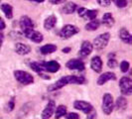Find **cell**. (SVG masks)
<instances>
[{
  "mask_svg": "<svg viewBox=\"0 0 132 119\" xmlns=\"http://www.w3.org/2000/svg\"><path fill=\"white\" fill-rule=\"evenodd\" d=\"M86 82V79L84 75H66L61 78L59 80H57L54 84L48 87L49 91H56L63 88L64 86L68 84H85Z\"/></svg>",
  "mask_w": 132,
  "mask_h": 119,
  "instance_id": "obj_1",
  "label": "cell"
},
{
  "mask_svg": "<svg viewBox=\"0 0 132 119\" xmlns=\"http://www.w3.org/2000/svg\"><path fill=\"white\" fill-rule=\"evenodd\" d=\"M14 78L16 80L23 84V86H28V84H32L34 82V76L25 71H15L14 72Z\"/></svg>",
  "mask_w": 132,
  "mask_h": 119,
  "instance_id": "obj_2",
  "label": "cell"
},
{
  "mask_svg": "<svg viewBox=\"0 0 132 119\" xmlns=\"http://www.w3.org/2000/svg\"><path fill=\"white\" fill-rule=\"evenodd\" d=\"M102 111L105 115H110L114 110V100L110 93H105L102 97Z\"/></svg>",
  "mask_w": 132,
  "mask_h": 119,
  "instance_id": "obj_3",
  "label": "cell"
},
{
  "mask_svg": "<svg viewBox=\"0 0 132 119\" xmlns=\"http://www.w3.org/2000/svg\"><path fill=\"white\" fill-rule=\"evenodd\" d=\"M79 32V29L77 26L75 25H72V24H67L63 27L60 31V37L62 39H70L72 38L73 36H75L76 34H78Z\"/></svg>",
  "mask_w": 132,
  "mask_h": 119,
  "instance_id": "obj_4",
  "label": "cell"
},
{
  "mask_svg": "<svg viewBox=\"0 0 132 119\" xmlns=\"http://www.w3.org/2000/svg\"><path fill=\"white\" fill-rule=\"evenodd\" d=\"M109 40H110V34L109 33L100 34V35H98L95 39L93 40V48H95L98 51L103 50L107 46Z\"/></svg>",
  "mask_w": 132,
  "mask_h": 119,
  "instance_id": "obj_5",
  "label": "cell"
},
{
  "mask_svg": "<svg viewBox=\"0 0 132 119\" xmlns=\"http://www.w3.org/2000/svg\"><path fill=\"white\" fill-rule=\"evenodd\" d=\"M119 88L122 95H130L132 93V80L128 76H123L119 79Z\"/></svg>",
  "mask_w": 132,
  "mask_h": 119,
  "instance_id": "obj_6",
  "label": "cell"
},
{
  "mask_svg": "<svg viewBox=\"0 0 132 119\" xmlns=\"http://www.w3.org/2000/svg\"><path fill=\"white\" fill-rule=\"evenodd\" d=\"M19 26H20V28H21V30H22L23 34L25 35V34H27L28 32H30V31L34 30L33 20L31 19L29 16L24 15V16H22V17L20 18Z\"/></svg>",
  "mask_w": 132,
  "mask_h": 119,
  "instance_id": "obj_7",
  "label": "cell"
},
{
  "mask_svg": "<svg viewBox=\"0 0 132 119\" xmlns=\"http://www.w3.org/2000/svg\"><path fill=\"white\" fill-rule=\"evenodd\" d=\"M73 107L77 110H79V111L84 112L85 114H88V113H90L93 110V105L89 102L84 101V100H76L73 102Z\"/></svg>",
  "mask_w": 132,
  "mask_h": 119,
  "instance_id": "obj_8",
  "label": "cell"
},
{
  "mask_svg": "<svg viewBox=\"0 0 132 119\" xmlns=\"http://www.w3.org/2000/svg\"><path fill=\"white\" fill-rule=\"evenodd\" d=\"M66 66L69 70L72 71H85L86 69V65L84 63V61L79 59H72L70 60L68 63L66 64Z\"/></svg>",
  "mask_w": 132,
  "mask_h": 119,
  "instance_id": "obj_9",
  "label": "cell"
},
{
  "mask_svg": "<svg viewBox=\"0 0 132 119\" xmlns=\"http://www.w3.org/2000/svg\"><path fill=\"white\" fill-rule=\"evenodd\" d=\"M42 66L44 72H48V73H57L59 72L61 69V65L57 61H50V62H42Z\"/></svg>",
  "mask_w": 132,
  "mask_h": 119,
  "instance_id": "obj_10",
  "label": "cell"
},
{
  "mask_svg": "<svg viewBox=\"0 0 132 119\" xmlns=\"http://www.w3.org/2000/svg\"><path fill=\"white\" fill-rule=\"evenodd\" d=\"M55 109H56V102H55L54 100H50V101L47 103V105H46V107L44 108V110L42 111V114H41L42 119L51 118L54 115Z\"/></svg>",
  "mask_w": 132,
  "mask_h": 119,
  "instance_id": "obj_11",
  "label": "cell"
},
{
  "mask_svg": "<svg viewBox=\"0 0 132 119\" xmlns=\"http://www.w3.org/2000/svg\"><path fill=\"white\" fill-rule=\"evenodd\" d=\"M93 50V44L89 42V41H84L81 43V46H80V50H79V56L81 58H86L87 56H89Z\"/></svg>",
  "mask_w": 132,
  "mask_h": 119,
  "instance_id": "obj_12",
  "label": "cell"
},
{
  "mask_svg": "<svg viewBox=\"0 0 132 119\" xmlns=\"http://www.w3.org/2000/svg\"><path fill=\"white\" fill-rule=\"evenodd\" d=\"M27 39L31 40L34 43H37V44H40L43 42L44 40V37H43V34L38 32V31H35V30H32L30 32H28L27 34L24 35Z\"/></svg>",
  "mask_w": 132,
  "mask_h": 119,
  "instance_id": "obj_13",
  "label": "cell"
},
{
  "mask_svg": "<svg viewBox=\"0 0 132 119\" xmlns=\"http://www.w3.org/2000/svg\"><path fill=\"white\" fill-rule=\"evenodd\" d=\"M109 80H116V75H115V73H111V72H106L99 75V78L97 79V84L103 86Z\"/></svg>",
  "mask_w": 132,
  "mask_h": 119,
  "instance_id": "obj_14",
  "label": "cell"
},
{
  "mask_svg": "<svg viewBox=\"0 0 132 119\" xmlns=\"http://www.w3.org/2000/svg\"><path fill=\"white\" fill-rule=\"evenodd\" d=\"M102 66H103V63L99 56H94L90 61V67L95 73H100L102 71Z\"/></svg>",
  "mask_w": 132,
  "mask_h": 119,
  "instance_id": "obj_15",
  "label": "cell"
},
{
  "mask_svg": "<svg viewBox=\"0 0 132 119\" xmlns=\"http://www.w3.org/2000/svg\"><path fill=\"white\" fill-rule=\"evenodd\" d=\"M15 52L20 56H26L31 52V47L27 44L17 43L15 44Z\"/></svg>",
  "mask_w": 132,
  "mask_h": 119,
  "instance_id": "obj_16",
  "label": "cell"
},
{
  "mask_svg": "<svg viewBox=\"0 0 132 119\" xmlns=\"http://www.w3.org/2000/svg\"><path fill=\"white\" fill-rule=\"evenodd\" d=\"M119 38L120 40L123 42V43H125L127 45H131L132 43V36L130 32L126 29V28H121L120 30H119Z\"/></svg>",
  "mask_w": 132,
  "mask_h": 119,
  "instance_id": "obj_17",
  "label": "cell"
},
{
  "mask_svg": "<svg viewBox=\"0 0 132 119\" xmlns=\"http://www.w3.org/2000/svg\"><path fill=\"white\" fill-rule=\"evenodd\" d=\"M115 23V20L114 17L111 13H105L103 14L102 16V19L100 21V24H102L103 26L107 27V28H111Z\"/></svg>",
  "mask_w": 132,
  "mask_h": 119,
  "instance_id": "obj_18",
  "label": "cell"
},
{
  "mask_svg": "<svg viewBox=\"0 0 132 119\" xmlns=\"http://www.w3.org/2000/svg\"><path fill=\"white\" fill-rule=\"evenodd\" d=\"M77 9H78V5L75 2H67L66 4L62 7L61 11H62V13L70 15V14H73V12H76Z\"/></svg>",
  "mask_w": 132,
  "mask_h": 119,
  "instance_id": "obj_19",
  "label": "cell"
},
{
  "mask_svg": "<svg viewBox=\"0 0 132 119\" xmlns=\"http://www.w3.org/2000/svg\"><path fill=\"white\" fill-rule=\"evenodd\" d=\"M56 24H57V17L55 15H50L44 21V28L47 31H50L56 26Z\"/></svg>",
  "mask_w": 132,
  "mask_h": 119,
  "instance_id": "obj_20",
  "label": "cell"
},
{
  "mask_svg": "<svg viewBox=\"0 0 132 119\" xmlns=\"http://www.w3.org/2000/svg\"><path fill=\"white\" fill-rule=\"evenodd\" d=\"M0 9L3 12V14L5 15V17L7 19H12L13 18V7L11 6L10 4L3 3V4H1Z\"/></svg>",
  "mask_w": 132,
  "mask_h": 119,
  "instance_id": "obj_21",
  "label": "cell"
},
{
  "mask_svg": "<svg viewBox=\"0 0 132 119\" xmlns=\"http://www.w3.org/2000/svg\"><path fill=\"white\" fill-rule=\"evenodd\" d=\"M57 46L54 45V44H47V45H44L40 48V52L42 55L44 56H47V55H51V54L55 53L57 51Z\"/></svg>",
  "mask_w": 132,
  "mask_h": 119,
  "instance_id": "obj_22",
  "label": "cell"
},
{
  "mask_svg": "<svg viewBox=\"0 0 132 119\" xmlns=\"http://www.w3.org/2000/svg\"><path fill=\"white\" fill-rule=\"evenodd\" d=\"M114 108H116V110L118 111H123L127 108V100L123 96H119L116 99L115 103H114Z\"/></svg>",
  "mask_w": 132,
  "mask_h": 119,
  "instance_id": "obj_23",
  "label": "cell"
},
{
  "mask_svg": "<svg viewBox=\"0 0 132 119\" xmlns=\"http://www.w3.org/2000/svg\"><path fill=\"white\" fill-rule=\"evenodd\" d=\"M68 110H67L66 105H59L58 107H56L55 109V119H61L62 117H64L67 114Z\"/></svg>",
  "mask_w": 132,
  "mask_h": 119,
  "instance_id": "obj_24",
  "label": "cell"
},
{
  "mask_svg": "<svg viewBox=\"0 0 132 119\" xmlns=\"http://www.w3.org/2000/svg\"><path fill=\"white\" fill-rule=\"evenodd\" d=\"M99 26H100V21L99 20H92L86 25V31H95V30L98 29Z\"/></svg>",
  "mask_w": 132,
  "mask_h": 119,
  "instance_id": "obj_25",
  "label": "cell"
},
{
  "mask_svg": "<svg viewBox=\"0 0 132 119\" xmlns=\"http://www.w3.org/2000/svg\"><path fill=\"white\" fill-rule=\"evenodd\" d=\"M98 14V11L96 9H93V10H89V9H86V13L84 14L82 18L86 20H94L96 19V16Z\"/></svg>",
  "mask_w": 132,
  "mask_h": 119,
  "instance_id": "obj_26",
  "label": "cell"
},
{
  "mask_svg": "<svg viewBox=\"0 0 132 119\" xmlns=\"http://www.w3.org/2000/svg\"><path fill=\"white\" fill-rule=\"evenodd\" d=\"M30 67L33 70L35 73H39V74L43 73V72H44L42 64L39 63V62H32V63H30Z\"/></svg>",
  "mask_w": 132,
  "mask_h": 119,
  "instance_id": "obj_27",
  "label": "cell"
},
{
  "mask_svg": "<svg viewBox=\"0 0 132 119\" xmlns=\"http://www.w3.org/2000/svg\"><path fill=\"white\" fill-rule=\"evenodd\" d=\"M115 54H109L108 55V61H107V66L108 67H110V69H115L117 65H118V63H117V61L115 60Z\"/></svg>",
  "mask_w": 132,
  "mask_h": 119,
  "instance_id": "obj_28",
  "label": "cell"
},
{
  "mask_svg": "<svg viewBox=\"0 0 132 119\" xmlns=\"http://www.w3.org/2000/svg\"><path fill=\"white\" fill-rule=\"evenodd\" d=\"M129 67H130V64L127 62V61H122L120 63V71L122 73H127L129 71Z\"/></svg>",
  "mask_w": 132,
  "mask_h": 119,
  "instance_id": "obj_29",
  "label": "cell"
},
{
  "mask_svg": "<svg viewBox=\"0 0 132 119\" xmlns=\"http://www.w3.org/2000/svg\"><path fill=\"white\" fill-rule=\"evenodd\" d=\"M110 1H113L118 8H124L127 6V3H128L127 0H110Z\"/></svg>",
  "mask_w": 132,
  "mask_h": 119,
  "instance_id": "obj_30",
  "label": "cell"
},
{
  "mask_svg": "<svg viewBox=\"0 0 132 119\" xmlns=\"http://www.w3.org/2000/svg\"><path fill=\"white\" fill-rule=\"evenodd\" d=\"M14 107H15V99L11 98L10 100H9V102L7 103L6 111H8V112H11V111L14 109Z\"/></svg>",
  "mask_w": 132,
  "mask_h": 119,
  "instance_id": "obj_31",
  "label": "cell"
},
{
  "mask_svg": "<svg viewBox=\"0 0 132 119\" xmlns=\"http://www.w3.org/2000/svg\"><path fill=\"white\" fill-rule=\"evenodd\" d=\"M64 117H66V119H80L79 115L76 112H70V113L67 112V114Z\"/></svg>",
  "mask_w": 132,
  "mask_h": 119,
  "instance_id": "obj_32",
  "label": "cell"
},
{
  "mask_svg": "<svg viewBox=\"0 0 132 119\" xmlns=\"http://www.w3.org/2000/svg\"><path fill=\"white\" fill-rule=\"evenodd\" d=\"M97 1V3H98L100 6L102 7H107L110 5V3H111V1L110 0H96Z\"/></svg>",
  "mask_w": 132,
  "mask_h": 119,
  "instance_id": "obj_33",
  "label": "cell"
},
{
  "mask_svg": "<svg viewBox=\"0 0 132 119\" xmlns=\"http://www.w3.org/2000/svg\"><path fill=\"white\" fill-rule=\"evenodd\" d=\"M86 119H96V112L93 110L90 113H88L87 114V116H86Z\"/></svg>",
  "mask_w": 132,
  "mask_h": 119,
  "instance_id": "obj_34",
  "label": "cell"
},
{
  "mask_svg": "<svg viewBox=\"0 0 132 119\" xmlns=\"http://www.w3.org/2000/svg\"><path fill=\"white\" fill-rule=\"evenodd\" d=\"M50 3L55 4V5H58V4H64L67 0H49Z\"/></svg>",
  "mask_w": 132,
  "mask_h": 119,
  "instance_id": "obj_35",
  "label": "cell"
},
{
  "mask_svg": "<svg viewBox=\"0 0 132 119\" xmlns=\"http://www.w3.org/2000/svg\"><path fill=\"white\" fill-rule=\"evenodd\" d=\"M5 28H6V24H5L4 20H3L2 18H1V17H0V31L4 30Z\"/></svg>",
  "mask_w": 132,
  "mask_h": 119,
  "instance_id": "obj_36",
  "label": "cell"
},
{
  "mask_svg": "<svg viewBox=\"0 0 132 119\" xmlns=\"http://www.w3.org/2000/svg\"><path fill=\"white\" fill-rule=\"evenodd\" d=\"M3 40H4V34L0 31V50L2 48V44H3Z\"/></svg>",
  "mask_w": 132,
  "mask_h": 119,
  "instance_id": "obj_37",
  "label": "cell"
},
{
  "mask_svg": "<svg viewBox=\"0 0 132 119\" xmlns=\"http://www.w3.org/2000/svg\"><path fill=\"white\" fill-rule=\"evenodd\" d=\"M71 51H72V49H71L70 47H66V48H64V49L62 50V52H63V53H65V54H69Z\"/></svg>",
  "mask_w": 132,
  "mask_h": 119,
  "instance_id": "obj_38",
  "label": "cell"
},
{
  "mask_svg": "<svg viewBox=\"0 0 132 119\" xmlns=\"http://www.w3.org/2000/svg\"><path fill=\"white\" fill-rule=\"evenodd\" d=\"M28 1H33V2H36V3H42L45 0H28Z\"/></svg>",
  "mask_w": 132,
  "mask_h": 119,
  "instance_id": "obj_39",
  "label": "cell"
},
{
  "mask_svg": "<svg viewBox=\"0 0 132 119\" xmlns=\"http://www.w3.org/2000/svg\"><path fill=\"white\" fill-rule=\"evenodd\" d=\"M0 2H1V0H0Z\"/></svg>",
  "mask_w": 132,
  "mask_h": 119,
  "instance_id": "obj_40",
  "label": "cell"
}]
</instances>
